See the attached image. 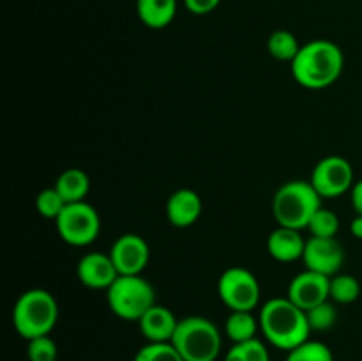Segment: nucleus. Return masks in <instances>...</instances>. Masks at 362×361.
<instances>
[{
    "label": "nucleus",
    "instance_id": "nucleus-27",
    "mask_svg": "<svg viewBox=\"0 0 362 361\" xmlns=\"http://www.w3.org/2000/svg\"><path fill=\"white\" fill-rule=\"evenodd\" d=\"M133 361H184L170 342L166 343H147L136 353Z\"/></svg>",
    "mask_w": 362,
    "mask_h": 361
},
{
    "label": "nucleus",
    "instance_id": "nucleus-1",
    "mask_svg": "<svg viewBox=\"0 0 362 361\" xmlns=\"http://www.w3.org/2000/svg\"><path fill=\"white\" fill-rule=\"evenodd\" d=\"M290 67L297 84L311 91H320L338 81L345 67V57L336 42L315 39L300 46Z\"/></svg>",
    "mask_w": 362,
    "mask_h": 361
},
{
    "label": "nucleus",
    "instance_id": "nucleus-30",
    "mask_svg": "<svg viewBox=\"0 0 362 361\" xmlns=\"http://www.w3.org/2000/svg\"><path fill=\"white\" fill-rule=\"evenodd\" d=\"M350 198H352V205L357 214H362V179L354 183L352 190H350Z\"/></svg>",
    "mask_w": 362,
    "mask_h": 361
},
{
    "label": "nucleus",
    "instance_id": "nucleus-14",
    "mask_svg": "<svg viewBox=\"0 0 362 361\" xmlns=\"http://www.w3.org/2000/svg\"><path fill=\"white\" fill-rule=\"evenodd\" d=\"M202 214L200 195L189 188H182L170 195L166 202V218L177 229L194 225Z\"/></svg>",
    "mask_w": 362,
    "mask_h": 361
},
{
    "label": "nucleus",
    "instance_id": "nucleus-25",
    "mask_svg": "<svg viewBox=\"0 0 362 361\" xmlns=\"http://www.w3.org/2000/svg\"><path fill=\"white\" fill-rule=\"evenodd\" d=\"M308 230L313 237H336L339 230V218L331 209L320 207L310 219Z\"/></svg>",
    "mask_w": 362,
    "mask_h": 361
},
{
    "label": "nucleus",
    "instance_id": "nucleus-20",
    "mask_svg": "<svg viewBox=\"0 0 362 361\" xmlns=\"http://www.w3.org/2000/svg\"><path fill=\"white\" fill-rule=\"evenodd\" d=\"M267 50L276 60H283V62H290L296 59L299 53L300 45L297 41L296 35L290 30H276L272 32L271 38L267 41Z\"/></svg>",
    "mask_w": 362,
    "mask_h": 361
},
{
    "label": "nucleus",
    "instance_id": "nucleus-15",
    "mask_svg": "<svg viewBox=\"0 0 362 361\" xmlns=\"http://www.w3.org/2000/svg\"><path fill=\"white\" fill-rule=\"evenodd\" d=\"M177 324H179V319L173 315V311L158 303L151 310L145 311L144 317L138 321L141 335L148 343L172 342Z\"/></svg>",
    "mask_w": 362,
    "mask_h": 361
},
{
    "label": "nucleus",
    "instance_id": "nucleus-19",
    "mask_svg": "<svg viewBox=\"0 0 362 361\" xmlns=\"http://www.w3.org/2000/svg\"><path fill=\"white\" fill-rule=\"evenodd\" d=\"M258 329H260V322L255 317L253 311H230L225 322L226 336L233 343H243L257 338Z\"/></svg>",
    "mask_w": 362,
    "mask_h": 361
},
{
    "label": "nucleus",
    "instance_id": "nucleus-26",
    "mask_svg": "<svg viewBox=\"0 0 362 361\" xmlns=\"http://www.w3.org/2000/svg\"><path fill=\"white\" fill-rule=\"evenodd\" d=\"M66 205V200L60 197L55 188H46V190L39 191V195L35 197V209L42 218L57 219Z\"/></svg>",
    "mask_w": 362,
    "mask_h": 361
},
{
    "label": "nucleus",
    "instance_id": "nucleus-10",
    "mask_svg": "<svg viewBox=\"0 0 362 361\" xmlns=\"http://www.w3.org/2000/svg\"><path fill=\"white\" fill-rule=\"evenodd\" d=\"M303 262L306 269L325 276L338 275L345 262V250L336 237H313L306 241Z\"/></svg>",
    "mask_w": 362,
    "mask_h": 361
},
{
    "label": "nucleus",
    "instance_id": "nucleus-16",
    "mask_svg": "<svg viewBox=\"0 0 362 361\" xmlns=\"http://www.w3.org/2000/svg\"><path fill=\"white\" fill-rule=\"evenodd\" d=\"M306 239L300 236V230L278 227L267 237V251L274 260L293 262L303 258Z\"/></svg>",
    "mask_w": 362,
    "mask_h": 361
},
{
    "label": "nucleus",
    "instance_id": "nucleus-28",
    "mask_svg": "<svg viewBox=\"0 0 362 361\" xmlns=\"http://www.w3.org/2000/svg\"><path fill=\"white\" fill-rule=\"evenodd\" d=\"M27 357L28 361H57L59 347L55 340L49 335L37 336V338L27 340Z\"/></svg>",
    "mask_w": 362,
    "mask_h": 361
},
{
    "label": "nucleus",
    "instance_id": "nucleus-7",
    "mask_svg": "<svg viewBox=\"0 0 362 361\" xmlns=\"http://www.w3.org/2000/svg\"><path fill=\"white\" fill-rule=\"evenodd\" d=\"M57 232L71 246H88L101 232V218L87 202L67 204L55 219Z\"/></svg>",
    "mask_w": 362,
    "mask_h": 361
},
{
    "label": "nucleus",
    "instance_id": "nucleus-29",
    "mask_svg": "<svg viewBox=\"0 0 362 361\" xmlns=\"http://www.w3.org/2000/svg\"><path fill=\"white\" fill-rule=\"evenodd\" d=\"M184 4H186V9L189 13L204 16V14L212 13L221 4V0H184Z\"/></svg>",
    "mask_w": 362,
    "mask_h": 361
},
{
    "label": "nucleus",
    "instance_id": "nucleus-9",
    "mask_svg": "<svg viewBox=\"0 0 362 361\" xmlns=\"http://www.w3.org/2000/svg\"><path fill=\"white\" fill-rule=\"evenodd\" d=\"M310 180L322 198L341 197L352 190L354 168L341 156H327L317 163Z\"/></svg>",
    "mask_w": 362,
    "mask_h": 361
},
{
    "label": "nucleus",
    "instance_id": "nucleus-22",
    "mask_svg": "<svg viewBox=\"0 0 362 361\" xmlns=\"http://www.w3.org/2000/svg\"><path fill=\"white\" fill-rule=\"evenodd\" d=\"M225 361H271L267 345L262 340L253 338L243 343H233L226 353Z\"/></svg>",
    "mask_w": 362,
    "mask_h": 361
},
{
    "label": "nucleus",
    "instance_id": "nucleus-23",
    "mask_svg": "<svg viewBox=\"0 0 362 361\" xmlns=\"http://www.w3.org/2000/svg\"><path fill=\"white\" fill-rule=\"evenodd\" d=\"M286 361H334V356L324 342L308 338L296 349L288 350Z\"/></svg>",
    "mask_w": 362,
    "mask_h": 361
},
{
    "label": "nucleus",
    "instance_id": "nucleus-8",
    "mask_svg": "<svg viewBox=\"0 0 362 361\" xmlns=\"http://www.w3.org/2000/svg\"><path fill=\"white\" fill-rule=\"evenodd\" d=\"M219 299L230 311H253L260 303V283L246 268H228L218 282Z\"/></svg>",
    "mask_w": 362,
    "mask_h": 361
},
{
    "label": "nucleus",
    "instance_id": "nucleus-4",
    "mask_svg": "<svg viewBox=\"0 0 362 361\" xmlns=\"http://www.w3.org/2000/svg\"><path fill=\"white\" fill-rule=\"evenodd\" d=\"M322 200L324 198L318 195L311 180H288L276 191L272 212L279 227L303 230L308 229L310 219L322 207Z\"/></svg>",
    "mask_w": 362,
    "mask_h": 361
},
{
    "label": "nucleus",
    "instance_id": "nucleus-5",
    "mask_svg": "<svg viewBox=\"0 0 362 361\" xmlns=\"http://www.w3.org/2000/svg\"><path fill=\"white\" fill-rule=\"evenodd\" d=\"M184 361H216L221 353V333L218 326L200 315L180 319L172 338Z\"/></svg>",
    "mask_w": 362,
    "mask_h": 361
},
{
    "label": "nucleus",
    "instance_id": "nucleus-11",
    "mask_svg": "<svg viewBox=\"0 0 362 361\" xmlns=\"http://www.w3.org/2000/svg\"><path fill=\"white\" fill-rule=\"evenodd\" d=\"M110 257L119 276L141 275L151 258V250L147 241L138 234H122L110 248Z\"/></svg>",
    "mask_w": 362,
    "mask_h": 361
},
{
    "label": "nucleus",
    "instance_id": "nucleus-12",
    "mask_svg": "<svg viewBox=\"0 0 362 361\" xmlns=\"http://www.w3.org/2000/svg\"><path fill=\"white\" fill-rule=\"evenodd\" d=\"M286 297L293 304L303 308L304 311L311 310L317 304L331 299V278L306 269V271L293 276L288 285V296Z\"/></svg>",
    "mask_w": 362,
    "mask_h": 361
},
{
    "label": "nucleus",
    "instance_id": "nucleus-31",
    "mask_svg": "<svg viewBox=\"0 0 362 361\" xmlns=\"http://www.w3.org/2000/svg\"><path fill=\"white\" fill-rule=\"evenodd\" d=\"M350 232L354 234V237L357 239H362V214H357L356 218L350 223Z\"/></svg>",
    "mask_w": 362,
    "mask_h": 361
},
{
    "label": "nucleus",
    "instance_id": "nucleus-24",
    "mask_svg": "<svg viewBox=\"0 0 362 361\" xmlns=\"http://www.w3.org/2000/svg\"><path fill=\"white\" fill-rule=\"evenodd\" d=\"M306 317L311 331H329L336 324V321H338V310H336L334 303L324 301V303L317 304L311 310H308Z\"/></svg>",
    "mask_w": 362,
    "mask_h": 361
},
{
    "label": "nucleus",
    "instance_id": "nucleus-13",
    "mask_svg": "<svg viewBox=\"0 0 362 361\" xmlns=\"http://www.w3.org/2000/svg\"><path fill=\"white\" fill-rule=\"evenodd\" d=\"M78 280L88 289H105L108 290L110 285L119 278L115 264H113L110 253H85L80 258L76 268Z\"/></svg>",
    "mask_w": 362,
    "mask_h": 361
},
{
    "label": "nucleus",
    "instance_id": "nucleus-2",
    "mask_svg": "<svg viewBox=\"0 0 362 361\" xmlns=\"http://www.w3.org/2000/svg\"><path fill=\"white\" fill-rule=\"evenodd\" d=\"M265 340L276 349L292 350L311 335L306 311L293 304L288 297H272L262 306L258 315Z\"/></svg>",
    "mask_w": 362,
    "mask_h": 361
},
{
    "label": "nucleus",
    "instance_id": "nucleus-18",
    "mask_svg": "<svg viewBox=\"0 0 362 361\" xmlns=\"http://www.w3.org/2000/svg\"><path fill=\"white\" fill-rule=\"evenodd\" d=\"M55 188L66 204L83 202L90 190V179L81 168H67L57 177Z\"/></svg>",
    "mask_w": 362,
    "mask_h": 361
},
{
    "label": "nucleus",
    "instance_id": "nucleus-6",
    "mask_svg": "<svg viewBox=\"0 0 362 361\" xmlns=\"http://www.w3.org/2000/svg\"><path fill=\"white\" fill-rule=\"evenodd\" d=\"M106 301L117 317L138 322L156 304V290L141 275L119 276L106 290Z\"/></svg>",
    "mask_w": 362,
    "mask_h": 361
},
{
    "label": "nucleus",
    "instance_id": "nucleus-21",
    "mask_svg": "<svg viewBox=\"0 0 362 361\" xmlns=\"http://www.w3.org/2000/svg\"><path fill=\"white\" fill-rule=\"evenodd\" d=\"M361 296V283L352 275H338L331 276V299L339 304H350Z\"/></svg>",
    "mask_w": 362,
    "mask_h": 361
},
{
    "label": "nucleus",
    "instance_id": "nucleus-17",
    "mask_svg": "<svg viewBox=\"0 0 362 361\" xmlns=\"http://www.w3.org/2000/svg\"><path fill=\"white\" fill-rule=\"evenodd\" d=\"M136 13L148 28H165L177 14V0H136Z\"/></svg>",
    "mask_w": 362,
    "mask_h": 361
},
{
    "label": "nucleus",
    "instance_id": "nucleus-3",
    "mask_svg": "<svg viewBox=\"0 0 362 361\" xmlns=\"http://www.w3.org/2000/svg\"><path fill=\"white\" fill-rule=\"evenodd\" d=\"M59 321V303L45 289L25 290L13 306V324L25 340L46 336Z\"/></svg>",
    "mask_w": 362,
    "mask_h": 361
}]
</instances>
